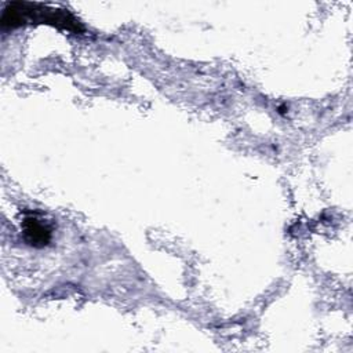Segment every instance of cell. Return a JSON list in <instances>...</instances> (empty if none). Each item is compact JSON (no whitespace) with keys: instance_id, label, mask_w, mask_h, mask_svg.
<instances>
[{"instance_id":"1","label":"cell","mask_w":353,"mask_h":353,"mask_svg":"<svg viewBox=\"0 0 353 353\" xmlns=\"http://www.w3.org/2000/svg\"><path fill=\"white\" fill-rule=\"evenodd\" d=\"M26 23H47L73 33L84 30L81 22L70 11L63 8H51L29 1H12L4 7L1 14L3 29H12Z\"/></svg>"},{"instance_id":"2","label":"cell","mask_w":353,"mask_h":353,"mask_svg":"<svg viewBox=\"0 0 353 353\" xmlns=\"http://www.w3.org/2000/svg\"><path fill=\"white\" fill-rule=\"evenodd\" d=\"M23 239L29 245L33 247H44L51 240V228L47 222L37 218L36 215H28L23 218L22 223Z\"/></svg>"}]
</instances>
